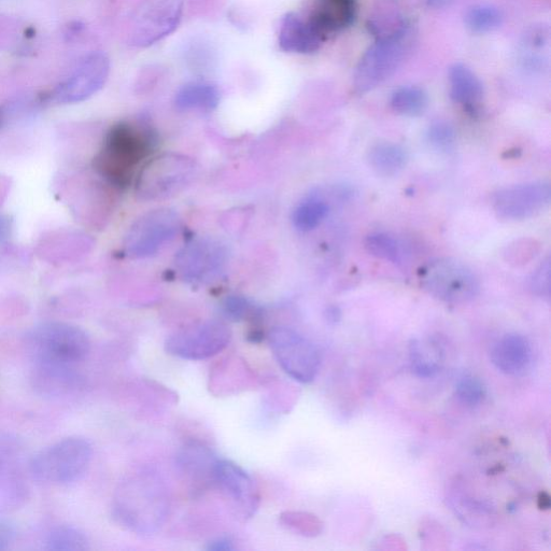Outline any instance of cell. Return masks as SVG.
Here are the masks:
<instances>
[{"instance_id":"obj_22","label":"cell","mask_w":551,"mask_h":551,"mask_svg":"<svg viewBox=\"0 0 551 551\" xmlns=\"http://www.w3.org/2000/svg\"><path fill=\"white\" fill-rule=\"evenodd\" d=\"M445 352L442 345L434 339L420 341L414 339L409 344V360L413 373L423 379H429L439 374L444 365Z\"/></svg>"},{"instance_id":"obj_39","label":"cell","mask_w":551,"mask_h":551,"mask_svg":"<svg viewBox=\"0 0 551 551\" xmlns=\"http://www.w3.org/2000/svg\"><path fill=\"white\" fill-rule=\"evenodd\" d=\"M457 2V0H425L426 5L432 9H443Z\"/></svg>"},{"instance_id":"obj_30","label":"cell","mask_w":551,"mask_h":551,"mask_svg":"<svg viewBox=\"0 0 551 551\" xmlns=\"http://www.w3.org/2000/svg\"><path fill=\"white\" fill-rule=\"evenodd\" d=\"M364 248L372 257L391 263H400L402 248L397 239L387 233H372L364 240Z\"/></svg>"},{"instance_id":"obj_7","label":"cell","mask_w":551,"mask_h":551,"mask_svg":"<svg viewBox=\"0 0 551 551\" xmlns=\"http://www.w3.org/2000/svg\"><path fill=\"white\" fill-rule=\"evenodd\" d=\"M91 444L82 437H68L41 450L32 462V472L41 483L67 485L77 482L90 468Z\"/></svg>"},{"instance_id":"obj_41","label":"cell","mask_w":551,"mask_h":551,"mask_svg":"<svg viewBox=\"0 0 551 551\" xmlns=\"http://www.w3.org/2000/svg\"><path fill=\"white\" fill-rule=\"evenodd\" d=\"M540 510L548 511L550 508V497L546 492H541L539 496Z\"/></svg>"},{"instance_id":"obj_23","label":"cell","mask_w":551,"mask_h":551,"mask_svg":"<svg viewBox=\"0 0 551 551\" xmlns=\"http://www.w3.org/2000/svg\"><path fill=\"white\" fill-rule=\"evenodd\" d=\"M409 24L395 0H376L366 25L377 39L398 33Z\"/></svg>"},{"instance_id":"obj_17","label":"cell","mask_w":551,"mask_h":551,"mask_svg":"<svg viewBox=\"0 0 551 551\" xmlns=\"http://www.w3.org/2000/svg\"><path fill=\"white\" fill-rule=\"evenodd\" d=\"M534 352L529 339L521 334L504 335L494 344L490 359L497 369L508 376H525L532 369Z\"/></svg>"},{"instance_id":"obj_29","label":"cell","mask_w":551,"mask_h":551,"mask_svg":"<svg viewBox=\"0 0 551 551\" xmlns=\"http://www.w3.org/2000/svg\"><path fill=\"white\" fill-rule=\"evenodd\" d=\"M45 548L50 551H86L90 549L88 536L72 526L54 528L47 536Z\"/></svg>"},{"instance_id":"obj_4","label":"cell","mask_w":551,"mask_h":551,"mask_svg":"<svg viewBox=\"0 0 551 551\" xmlns=\"http://www.w3.org/2000/svg\"><path fill=\"white\" fill-rule=\"evenodd\" d=\"M26 346L36 364L75 366L86 359L91 350L86 331L65 322H46L26 336Z\"/></svg>"},{"instance_id":"obj_25","label":"cell","mask_w":551,"mask_h":551,"mask_svg":"<svg viewBox=\"0 0 551 551\" xmlns=\"http://www.w3.org/2000/svg\"><path fill=\"white\" fill-rule=\"evenodd\" d=\"M390 106L398 115L412 118L419 117L429 107V95L420 87L404 86L392 93Z\"/></svg>"},{"instance_id":"obj_42","label":"cell","mask_w":551,"mask_h":551,"mask_svg":"<svg viewBox=\"0 0 551 551\" xmlns=\"http://www.w3.org/2000/svg\"><path fill=\"white\" fill-rule=\"evenodd\" d=\"M341 318V314H339L338 309H330L328 312V319L331 322H337Z\"/></svg>"},{"instance_id":"obj_40","label":"cell","mask_w":551,"mask_h":551,"mask_svg":"<svg viewBox=\"0 0 551 551\" xmlns=\"http://www.w3.org/2000/svg\"><path fill=\"white\" fill-rule=\"evenodd\" d=\"M10 185L7 178L0 177V204L5 200L9 191Z\"/></svg>"},{"instance_id":"obj_12","label":"cell","mask_w":551,"mask_h":551,"mask_svg":"<svg viewBox=\"0 0 551 551\" xmlns=\"http://www.w3.org/2000/svg\"><path fill=\"white\" fill-rule=\"evenodd\" d=\"M550 202V183L542 180L499 190L493 194L491 205L500 219L522 221L540 215Z\"/></svg>"},{"instance_id":"obj_16","label":"cell","mask_w":551,"mask_h":551,"mask_svg":"<svg viewBox=\"0 0 551 551\" xmlns=\"http://www.w3.org/2000/svg\"><path fill=\"white\" fill-rule=\"evenodd\" d=\"M357 0H310L307 20L326 40L347 30L357 19Z\"/></svg>"},{"instance_id":"obj_6","label":"cell","mask_w":551,"mask_h":551,"mask_svg":"<svg viewBox=\"0 0 551 551\" xmlns=\"http://www.w3.org/2000/svg\"><path fill=\"white\" fill-rule=\"evenodd\" d=\"M420 286L434 299L451 305H462L476 299L479 279L465 263L452 258H436L421 266Z\"/></svg>"},{"instance_id":"obj_34","label":"cell","mask_w":551,"mask_h":551,"mask_svg":"<svg viewBox=\"0 0 551 551\" xmlns=\"http://www.w3.org/2000/svg\"><path fill=\"white\" fill-rule=\"evenodd\" d=\"M223 316L233 322L246 319L252 312V305L243 296H228L222 303Z\"/></svg>"},{"instance_id":"obj_37","label":"cell","mask_w":551,"mask_h":551,"mask_svg":"<svg viewBox=\"0 0 551 551\" xmlns=\"http://www.w3.org/2000/svg\"><path fill=\"white\" fill-rule=\"evenodd\" d=\"M207 549L209 551H232L235 549L234 541L231 536H219L208 543Z\"/></svg>"},{"instance_id":"obj_1","label":"cell","mask_w":551,"mask_h":551,"mask_svg":"<svg viewBox=\"0 0 551 551\" xmlns=\"http://www.w3.org/2000/svg\"><path fill=\"white\" fill-rule=\"evenodd\" d=\"M171 496L165 480L152 470L126 476L113 499L112 513L118 524L138 535H151L165 524Z\"/></svg>"},{"instance_id":"obj_19","label":"cell","mask_w":551,"mask_h":551,"mask_svg":"<svg viewBox=\"0 0 551 551\" xmlns=\"http://www.w3.org/2000/svg\"><path fill=\"white\" fill-rule=\"evenodd\" d=\"M448 80L451 100L476 115L485 97L482 80L463 63H456L449 68Z\"/></svg>"},{"instance_id":"obj_2","label":"cell","mask_w":551,"mask_h":551,"mask_svg":"<svg viewBox=\"0 0 551 551\" xmlns=\"http://www.w3.org/2000/svg\"><path fill=\"white\" fill-rule=\"evenodd\" d=\"M151 127L141 123L121 122L111 127L103 147L94 159V169L112 186L125 188L134 181L138 168L157 147Z\"/></svg>"},{"instance_id":"obj_36","label":"cell","mask_w":551,"mask_h":551,"mask_svg":"<svg viewBox=\"0 0 551 551\" xmlns=\"http://www.w3.org/2000/svg\"><path fill=\"white\" fill-rule=\"evenodd\" d=\"M16 540V531L5 520H0V551L7 550Z\"/></svg>"},{"instance_id":"obj_8","label":"cell","mask_w":551,"mask_h":551,"mask_svg":"<svg viewBox=\"0 0 551 551\" xmlns=\"http://www.w3.org/2000/svg\"><path fill=\"white\" fill-rule=\"evenodd\" d=\"M268 343L281 369L302 384L313 383L321 365L320 352L304 336L289 328H275Z\"/></svg>"},{"instance_id":"obj_27","label":"cell","mask_w":551,"mask_h":551,"mask_svg":"<svg viewBox=\"0 0 551 551\" xmlns=\"http://www.w3.org/2000/svg\"><path fill=\"white\" fill-rule=\"evenodd\" d=\"M330 206L318 196H308L295 207L292 215L294 228L301 232H310L329 215Z\"/></svg>"},{"instance_id":"obj_13","label":"cell","mask_w":551,"mask_h":551,"mask_svg":"<svg viewBox=\"0 0 551 551\" xmlns=\"http://www.w3.org/2000/svg\"><path fill=\"white\" fill-rule=\"evenodd\" d=\"M229 261V251L213 238L193 240L183 248L177 257V270L192 284H205L217 278Z\"/></svg>"},{"instance_id":"obj_24","label":"cell","mask_w":551,"mask_h":551,"mask_svg":"<svg viewBox=\"0 0 551 551\" xmlns=\"http://www.w3.org/2000/svg\"><path fill=\"white\" fill-rule=\"evenodd\" d=\"M367 160L379 176L392 177L400 174L406 167L408 154L399 144L379 141L367 153Z\"/></svg>"},{"instance_id":"obj_38","label":"cell","mask_w":551,"mask_h":551,"mask_svg":"<svg viewBox=\"0 0 551 551\" xmlns=\"http://www.w3.org/2000/svg\"><path fill=\"white\" fill-rule=\"evenodd\" d=\"M12 226L11 217L0 213V246L4 245L11 236Z\"/></svg>"},{"instance_id":"obj_5","label":"cell","mask_w":551,"mask_h":551,"mask_svg":"<svg viewBox=\"0 0 551 551\" xmlns=\"http://www.w3.org/2000/svg\"><path fill=\"white\" fill-rule=\"evenodd\" d=\"M197 173L196 163L187 155L164 153L149 160L135 178L140 201H161L185 190Z\"/></svg>"},{"instance_id":"obj_32","label":"cell","mask_w":551,"mask_h":551,"mask_svg":"<svg viewBox=\"0 0 551 551\" xmlns=\"http://www.w3.org/2000/svg\"><path fill=\"white\" fill-rule=\"evenodd\" d=\"M427 138L434 149L447 152L455 147L457 132L454 125L448 121L436 120L430 124Z\"/></svg>"},{"instance_id":"obj_3","label":"cell","mask_w":551,"mask_h":551,"mask_svg":"<svg viewBox=\"0 0 551 551\" xmlns=\"http://www.w3.org/2000/svg\"><path fill=\"white\" fill-rule=\"evenodd\" d=\"M415 36L409 24L398 33L375 39L356 67L353 89L358 94L369 93L390 79L411 54Z\"/></svg>"},{"instance_id":"obj_9","label":"cell","mask_w":551,"mask_h":551,"mask_svg":"<svg viewBox=\"0 0 551 551\" xmlns=\"http://www.w3.org/2000/svg\"><path fill=\"white\" fill-rule=\"evenodd\" d=\"M232 332L224 322L208 320L192 324L169 336L165 350L169 355L189 361H202L219 355L229 346Z\"/></svg>"},{"instance_id":"obj_15","label":"cell","mask_w":551,"mask_h":551,"mask_svg":"<svg viewBox=\"0 0 551 551\" xmlns=\"http://www.w3.org/2000/svg\"><path fill=\"white\" fill-rule=\"evenodd\" d=\"M215 487L231 501L240 517L246 519L256 514L260 502L259 490L251 476L239 465L219 459Z\"/></svg>"},{"instance_id":"obj_18","label":"cell","mask_w":551,"mask_h":551,"mask_svg":"<svg viewBox=\"0 0 551 551\" xmlns=\"http://www.w3.org/2000/svg\"><path fill=\"white\" fill-rule=\"evenodd\" d=\"M326 41L303 13L288 12L281 20L278 44L282 51L313 54L319 51Z\"/></svg>"},{"instance_id":"obj_26","label":"cell","mask_w":551,"mask_h":551,"mask_svg":"<svg viewBox=\"0 0 551 551\" xmlns=\"http://www.w3.org/2000/svg\"><path fill=\"white\" fill-rule=\"evenodd\" d=\"M456 515L463 519L465 524L472 527H485L492 524L493 518L496 517L494 508L483 500H476L469 494H459L458 500L450 499Z\"/></svg>"},{"instance_id":"obj_33","label":"cell","mask_w":551,"mask_h":551,"mask_svg":"<svg viewBox=\"0 0 551 551\" xmlns=\"http://www.w3.org/2000/svg\"><path fill=\"white\" fill-rule=\"evenodd\" d=\"M550 258H546L530 277L529 287L533 294L541 299H550L551 293V264Z\"/></svg>"},{"instance_id":"obj_14","label":"cell","mask_w":551,"mask_h":551,"mask_svg":"<svg viewBox=\"0 0 551 551\" xmlns=\"http://www.w3.org/2000/svg\"><path fill=\"white\" fill-rule=\"evenodd\" d=\"M218 462L219 458L208 446L201 442L190 441L178 450L176 469L191 492L201 494L215 487Z\"/></svg>"},{"instance_id":"obj_20","label":"cell","mask_w":551,"mask_h":551,"mask_svg":"<svg viewBox=\"0 0 551 551\" xmlns=\"http://www.w3.org/2000/svg\"><path fill=\"white\" fill-rule=\"evenodd\" d=\"M74 366L36 364L35 388L49 397H61L78 385V375Z\"/></svg>"},{"instance_id":"obj_10","label":"cell","mask_w":551,"mask_h":551,"mask_svg":"<svg viewBox=\"0 0 551 551\" xmlns=\"http://www.w3.org/2000/svg\"><path fill=\"white\" fill-rule=\"evenodd\" d=\"M181 220L174 210L161 208L141 216L127 232L124 250L132 259L155 256L172 242L180 230Z\"/></svg>"},{"instance_id":"obj_28","label":"cell","mask_w":551,"mask_h":551,"mask_svg":"<svg viewBox=\"0 0 551 551\" xmlns=\"http://www.w3.org/2000/svg\"><path fill=\"white\" fill-rule=\"evenodd\" d=\"M503 23L501 10L493 5L479 4L465 12L464 24L474 34H488L497 31Z\"/></svg>"},{"instance_id":"obj_31","label":"cell","mask_w":551,"mask_h":551,"mask_svg":"<svg viewBox=\"0 0 551 551\" xmlns=\"http://www.w3.org/2000/svg\"><path fill=\"white\" fill-rule=\"evenodd\" d=\"M458 400L466 407H476L486 398L483 381L473 375L462 376L456 384Z\"/></svg>"},{"instance_id":"obj_11","label":"cell","mask_w":551,"mask_h":551,"mask_svg":"<svg viewBox=\"0 0 551 551\" xmlns=\"http://www.w3.org/2000/svg\"><path fill=\"white\" fill-rule=\"evenodd\" d=\"M109 74L108 56L100 51L92 52L84 56L74 73L53 91L52 102L69 105L87 101L104 88Z\"/></svg>"},{"instance_id":"obj_21","label":"cell","mask_w":551,"mask_h":551,"mask_svg":"<svg viewBox=\"0 0 551 551\" xmlns=\"http://www.w3.org/2000/svg\"><path fill=\"white\" fill-rule=\"evenodd\" d=\"M220 101V89L208 81L188 82L175 95V106L180 111H213Z\"/></svg>"},{"instance_id":"obj_35","label":"cell","mask_w":551,"mask_h":551,"mask_svg":"<svg viewBox=\"0 0 551 551\" xmlns=\"http://www.w3.org/2000/svg\"><path fill=\"white\" fill-rule=\"evenodd\" d=\"M286 524L293 528H298V531L303 533V535L314 536L318 535L321 532L322 525L320 520L315 516L307 514H288V517H285Z\"/></svg>"}]
</instances>
